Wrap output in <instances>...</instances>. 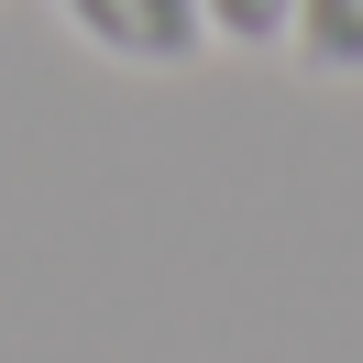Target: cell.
I'll return each mask as SVG.
<instances>
[{
	"instance_id": "obj_1",
	"label": "cell",
	"mask_w": 363,
	"mask_h": 363,
	"mask_svg": "<svg viewBox=\"0 0 363 363\" xmlns=\"http://www.w3.org/2000/svg\"><path fill=\"white\" fill-rule=\"evenodd\" d=\"M67 23L89 33L99 55H121V67H187V55L209 45L199 0H67Z\"/></svg>"
},
{
	"instance_id": "obj_2",
	"label": "cell",
	"mask_w": 363,
	"mask_h": 363,
	"mask_svg": "<svg viewBox=\"0 0 363 363\" xmlns=\"http://www.w3.org/2000/svg\"><path fill=\"white\" fill-rule=\"evenodd\" d=\"M286 33H297V55L319 77H363V0H297Z\"/></svg>"
},
{
	"instance_id": "obj_3",
	"label": "cell",
	"mask_w": 363,
	"mask_h": 363,
	"mask_svg": "<svg viewBox=\"0 0 363 363\" xmlns=\"http://www.w3.org/2000/svg\"><path fill=\"white\" fill-rule=\"evenodd\" d=\"M199 11H209V33H220V45H275L297 0H199Z\"/></svg>"
}]
</instances>
